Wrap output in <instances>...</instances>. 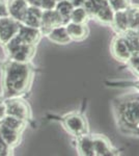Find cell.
<instances>
[{
    "label": "cell",
    "instance_id": "1",
    "mask_svg": "<svg viewBox=\"0 0 139 156\" xmlns=\"http://www.w3.org/2000/svg\"><path fill=\"white\" fill-rule=\"evenodd\" d=\"M31 70L25 62L12 60L5 68L4 85L7 93L11 95H19L27 90L31 79Z\"/></svg>",
    "mask_w": 139,
    "mask_h": 156
},
{
    "label": "cell",
    "instance_id": "2",
    "mask_svg": "<svg viewBox=\"0 0 139 156\" xmlns=\"http://www.w3.org/2000/svg\"><path fill=\"white\" fill-rule=\"evenodd\" d=\"M118 120L127 129H138L139 125V95L130 96L118 102Z\"/></svg>",
    "mask_w": 139,
    "mask_h": 156
},
{
    "label": "cell",
    "instance_id": "3",
    "mask_svg": "<svg viewBox=\"0 0 139 156\" xmlns=\"http://www.w3.org/2000/svg\"><path fill=\"white\" fill-rule=\"evenodd\" d=\"M64 124L65 129L72 135L78 137L88 133L87 122L84 117L78 114H72L64 118Z\"/></svg>",
    "mask_w": 139,
    "mask_h": 156
},
{
    "label": "cell",
    "instance_id": "4",
    "mask_svg": "<svg viewBox=\"0 0 139 156\" xmlns=\"http://www.w3.org/2000/svg\"><path fill=\"white\" fill-rule=\"evenodd\" d=\"M111 51H112L113 56L117 60H120V62H128L131 57L133 56V53L130 49L127 39H126L123 34L116 37L112 41Z\"/></svg>",
    "mask_w": 139,
    "mask_h": 156
},
{
    "label": "cell",
    "instance_id": "5",
    "mask_svg": "<svg viewBox=\"0 0 139 156\" xmlns=\"http://www.w3.org/2000/svg\"><path fill=\"white\" fill-rule=\"evenodd\" d=\"M20 23L11 16L0 18V43L6 44L19 31Z\"/></svg>",
    "mask_w": 139,
    "mask_h": 156
},
{
    "label": "cell",
    "instance_id": "6",
    "mask_svg": "<svg viewBox=\"0 0 139 156\" xmlns=\"http://www.w3.org/2000/svg\"><path fill=\"white\" fill-rule=\"evenodd\" d=\"M4 108H5V115H14L20 120H26L29 115L28 105L25 101L20 99H9L4 102Z\"/></svg>",
    "mask_w": 139,
    "mask_h": 156
},
{
    "label": "cell",
    "instance_id": "7",
    "mask_svg": "<svg viewBox=\"0 0 139 156\" xmlns=\"http://www.w3.org/2000/svg\"><path fill=\"white\" fill-rule=\"evenodd\" d=\"M60 25H64V21L55 9H53V11H43L42 24L40 29L44 30L45 34H47L48 31H50L54 27L60 26Z\"/></svg>",
    "mask_w": 139,
    "mask_h": 156
},
{
    "label": "cell",
    "instance_id": "8",
    "mask_svg": "<svg viewBox=\"0 0 139 156\" xmlns=\"http://www.w3.org/2000/svg\"><path fill=\"white\" fill-rule=\"evenodd\" d=\"M43 11L36 5H30L20 22L23 25L34 28H41Z\"/></svg>",
    "mask_w": 139,
    "mask_h": 156
},
{
    "label": "cell",
    "instance_id": "9",
    "mask_svg": "<svg viewBox=\"0 0 139 156\" xmlns=\"http://www.w3.org/2000/svg\"><path fill=\"white\" fill-rule=\"evenodd\" d=\"M18 36L22 40V42L28 45H35V43L40 40L42 34V30L40 28H34V27H29L26 25L20 24Z\"/></svg>",
    "mask_w": 139,
    "mask_h": 156
},
{
    "label": "cell",
    "instance_id": "10",
    "mask_svg": "<svg viewBox=\"0 0 139 156\" xmlns=\"http://www.w3.org/2000/svg\"><path fill=\"white\" fill-rule=\"evenodd\" d=\"M30 6L28 0H9L7 2V9L12 18L17 21H21L27 9Z\"/></svg>",
    "mask_w": 139,
    "mask_h": 156
},
{
    "label": "cell",
    "instance_id": "11",
    "mask_svg": "<svg viewBox=\"0 0 139 156\" xmlns=\"http://www.w3.org/2000/svg\"><path fill=\"white\" fill-rule=\"evenodd\" d=\"M67 31L69 34L71 40L73 41H82L88 34V28L86 24L74 23V22H67L64 24Z\"/></svg>",
    "mask_w": 139,
    "mask_h": 156
},
{
    "label": "cell",
    "instance_id": "12",
    "mask_svg": "<svg viewBox=\"0 0 139 156\" xmlns=\"http://www.w3.org/2000/svg\"><path fill=\"white\" fill-rule=\"evenodd\" d=\"M34 54V45H28L23 43L11 53V57L14 62H27Z\"/></svg>",
    "mask_w": 139,
    "mask_h": 156
},
{
    "label": "cell",
    "instance_id": "13",
    "mask_svg": "<svg viewBox=\"0 0 139 156\" xmlns=\"http://www.w3.org/2000/svg\"><path fill=\"white\" fill-rule=\"evenodd\" d=\"M46 36L48 37V39H49L50 41L58 45L69 44V43L72 41L64 25H60V26L52 28L50 31L47 32Z\"/></svg>",
    "mask_w": 139,
    "mask_h": 156
},
{
    "label": "cell",
    "instance_id": "14",
    "mask_svg": "<svg viewBox=\"0 0 139 156\" xmlns=\"http://www.w3.org/2000/svg\"><path fill=\"white\" fill-rule=\"evenodd\" d=\"M93 140V151L95 155L98 156H106L112 155L113 149L110 142L103 135H92Z\"/></svg>",
    "mask_w": 139,
    "mask_h": 156
},
{
    "label": "cell",
    "instance_id": "15",
    "mask_svg": "<svg viewBox=\"0 0 139 156\" xmlns=\"http://www.w3.org/2000/svg\"><path fill=\"white\" fill-rule=\"evenodd\" d=\"M0 136L4 140V143L9 146V148L15 147L20 142V131L11 129L1 124L0 126Z\"/></svg>",
    "mask_w": 139,
    "mask_h": 156
},
{
    "label": "cell",
    "instance_id": "16",
    "mask_svg": "<svg viewBox=\"0 0 139 156\" xmlns=\"http://www.w3.org/2000/svg\"><path fill=\"white\" fill-rule=\"evenodd\" d=\"M78 144L77 149L81 155L85 156H93L95 155V151H93V140L92 136L86 134H83L81 136H78Z\"/></svg>",
    "mask_w": 139,
    "mask_h": 156
},
{
    "label": "cell",
    "instance_id": "17",
    "mask_svg": "<svg viewBox=\"0 0 139 156\" xmlns=\"http://www.w3.org/2000/svg\"><path fill=\"white\" fill-rule=\"evenodd\" d=\"M111 25H112L116 30H118L120 34H125L127 30H129V21H128V17H127L126 11L114 12L113 21Z\"/></svg>",
    "mask_w": 139,
    "mask_h": 156
},
{
    "label": "cell",
    "instance_id": "18",
    "mask_svg": "<svg viewBox=\"0 0 139 156\" xmlns=\"http://www.w3.org/2000/svg\"><path fill=\"white\" fill-rule=\"evenodd\" d=\"M113 16H114V12L111 9L109 4H107V5H104V6L100 7V9H98L97 11H96L92 18H96L98 21H100L101 23L111 25L113 21Z\"/></svg>",
    "mask_w": 139,
    "mask_h": 156
},
{
    "label": "cell",
    "instance_id": "19",
    "mask_svg": "<svg viewBox=\"0 0 139 156\" xmlns=\"http://www.w3.org/2000/svg\"><path fill=\"white\" fill-rule=\"evenodd\" d=\"M73 9H74V6H73V4L71 3L69 0H59V1H57L55 11L61 17L65 24L67 22H69L71 12H72Z\"/></svg>",
    "mask_w": 139,
    "mask_h": 156
},
{
    "label": "cell",
    "instance_id": "20",
    "mask_svg": "<svg viewBox=\"0 0 139 156\" xmlns=\"http://www.w3.org/2000/svg\"><path fill=\"white\" fill-rule=\"evenodd\" d=\"M129 21V30L139 31V6H129L126 9Z\"/></svg>",
    "mask_w": 139,
    "mask_h": 156
},
{
    "label": "cell",
    "instance_id": "21",
    "mask_svg": "<svg viewBox=\"0 0 139 156\" xmlns=\"http://www.w3.org/2000/svg\"><path fill=\"white\" fill-rule=\"evenodd\" d=\"M88 16L87 12L85 11V9L83 6H76L73 9L72 12H71L70 20L71 22H74V23H80V24H86L88 21Z\"/></svg>",
    "mask_w": 139,
    "mask_h": 156
},
{
    "label": "cell",
    "instance_id": "22",
    "mask_svg": "<svg viewBox=\"0 0 139 156\" xmlns=\"http://www.w3.org/2000/svg\"><path fill=\"white\" fill-rule=\"evenodd\" d=\"M1 124L11 128V129H14V130H17V131L21 132L22 128L24 126V121L18 119V118L14 117V115H4V117L1 119Z\"/></svg>",
    "mask_w": 139,
    "mask_h": 156
},
{
    "label": "cell",
    "instance_id": "23",
    "mask_svg": "<svg viewBox=\"0 0 139 156\" xmlns=\"http://www.w3.org/2000/svg\"><path fill=\"white\" fill-rule=\"evenodd\" d=\"M107 0H85L82 6L85 9V11L87 12L88 16L90 18V17H93V15H95V12L98 9L107 5Z\"/></svg>",
    "mask_w": 139,
    "mask_h": 156
},
{
    "label": "cell",
    "instance_id": "24",
    "mask_svg": "<svg viewBox=\"0 0 139 156\" xmlns=\"http://www.w3.org/2000/svg\"><path fill=\"white\" fill-rule=\"evenodd\" d=\"M113 12L126 11L130 6V0H107Z\"/></svg>",
    "mask_w": 139,
    "mask_h": 156
},
{
    "label": "cell",
    "instance_id": "25",
    "mask_svg": "<svg viewBox=\"0 0 139 156\" xmlns=\"http://www.w3.org/2000/svg\"><path fill=\"white\" fill-rule=\"evenodd\" d=\"M57 4V0H39L36 6H39L42 11H53Z\"/></svg>",
    "mask_w": 139,
    "mask_h": 156
},
{
    "label": "cell",
    "instance_id": "26",
    "mask_svg": "<svg viewBox=\"0 0 139 156\" xmlns=\"http://www.w3.org/2000/svg\"><path fill=\"white\" fill-rule=\"evenodd\" d=\"M128 64L130 65L131 69L133 70L134 74L137 77H139V54L137 55H133L130 58V60L128 62Z\"/></svg>",
    "mask_w": 139,
    "mask_h": 156
},
{
    "label": "cell",
    "instance_id": "27",
    "mask_svg": "<svg viewBox=\"0 0 139 156\" xmlns=\"http://www.w3.org/2000/svg\"><path fill=\"white\" fill-rule=\"evenodd\" d=\"M7 16H9V9H7V2H5L4 0H0V18Z\"/></svg>",
    "mask_w": 139,
    "mask_h": 156
},
{
    "label": "cell",
    "instance_id": "28",
    "mask_svg": "<svg viewBox=\"0 0 139 156\" xmlns=\"http://www.w3.org/2000/svg\"><path fill=\"white\" fill-rule=\"evenodd\" d=\"M7 150H9V146L4 143V140L0 136V155H5Z\"/></svg>",
    "mask_w": 139,
    "mask_h": 156
},
{
    "label": "cell",
    "instance_id": "29",
    "mask_svg": "<svg viewBox=\"0 0 139 156\" xmlns=\"http://www.w3.org/2000/svg\"><path fill=\"white\" fill-rule=\"evenodd\" d=\"M69 1L73 4V6L76 7V6H82L85 0H69Z\"/></svg>",
    "mask_w": 139,
    "mask_h": 156
},
{
    "label": "cell",
    "instance_id": "30",
    "mask_svg": "<svg viewBox=\"0 0 139 156\" xmlns=\"http://www.w3.org/2000/svg\"><path fill=\"white\" fill-rule=\"evenodd\" d=\"M5 115V108H4V103H0V120Z\"/></svg>",
    "mask_w": 139,
    "mask_h": 156
},
{
    "label": "cell",
    "instance_id": "31",
    "mask_svg": "<svg viewBox=\"0 0 139 156\" xmlns=\"http://www.w3.org/2000/svg\"><path fill=\"white\" fill-rule=\"evenodd\" d=\"M136 84H137V87H138V90H139V81L137 82V83H136Z\"/></svg>",
    "mask_w": 139,
    "mask_h": 156
},
{
    "label": "cell",
    "instance_id": "32",
    "mask_svg": "<svg viewBox=\"0 0 139 156\" xmlns=\"http://www.w3.org/2000/svg\"><path fill=\"white\" fill-rule=\"evenodd\" d=\"M138 129H139V125H138Z\"/></svg>",
    "mask_w": 139,
    "mask_h": 156
},
{
    "label": "cell",
    "instance_id": "33",
    "mask_svg": "<svg viewBox=\"0 0 139 156\" xmlns=\"http://www.w3.org/2000/svg\"><path fill=\"white\" fill-rule=\"evenodd\" d=\"M57 1H59V0H57Z\"/></svg>",
    "mask_w": 139,
    "mask_h": 156
}]
</instances>
